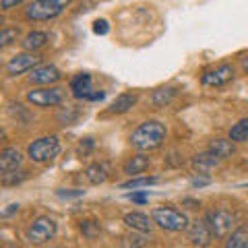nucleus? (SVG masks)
<instances>
[{
    "label": "nucleus",
    "instance_id": "nucleus-7",
    "mask_svg": "<svg viewBox=\"0 0 248 248\" xmlns=\"http://www.w3.org/2000/svg\"><path fill=\"white\" fill-rule=\"evenodd\" d=\"M64 93L58 87H52V89H33L27 93V99L33 106H56L62 102Z\"/></svg>",
    "mask_w": 248,
    "mask_h": 248
},
{
    "label": "nucleus",
    "instance_id": "nucleus-32",
    "mask_svg": "<svg viewBox=\"0 0 248 248\" xmlns=\"http://www.w3.org/2000/svg\"><path fill=\"white\" fill-rule=\"evenodd\" d=\"M244 66H246V68H248V58H246V60H244Z\"/></svg>",
    "mask_w": 248,
    "mask_h": 248
},
{
    "label": "nucleus",
    "instance_id": "nucleus-29",
    "mask_svg": "<svg viewBox=\"0 0 248 248\" xmlns=\"http://www.w3.org/2000/svg\"><path fill=\"white\" fill-rule=\"evenodd\" d=\"M19 4H21V0H4V2H2V9L9 11V9H13V6H19Z\"/></svg>",
    "mask_w": 248,
    "mask_h": 248
},
{
    "label": "nucleus",
    "instance_id": "nucleus-1",
    "mask_svg": "<svg viewBox=\"0 0 248 248\" xmlns=\"http://www.w3.org/2000/svg\"><path fill=\"white\" fill-rule=\"evenodd\" d=\"M166 139V126L161 122H145L141 124L133 137H130V143H133V147H137L139 151H151V149H157V147L164 143Z\"/></svg>",
    "mask_w": 248,
    "mask_h": 248
},
{
    "label": "nucleus",
    "instance_id": "nucleus-26",
    "mask_svg": "<svg viewBox=\"0 0 248 248\" xmlns=\"http://www.w3.org/2000/svg\"><path fill=\"white\" fill-rule=\"evenodd\" d=\"M15 37H17V29H2V33H0V46H9Z\"/></svg>",
    "mask_w": 248,
    "mask_h": 248
},
{
    "label": "nucleus",
    "instance_id": "nucleus-25",
    "mask_svg": "<svg viewBox=\"0 0 248 248\" xmlns=\"http://www.w3.org/2000/svg\"><path fill=\"white\" fill-rule=\"evenodd\" d=\"M81 230L85 232V236H87V238H95L99 232H102L99 223H95V221H83L81 223Z\"/></svg>",
    "mask_w": 248,
    "mask_h": 248
},
{
    "label": "nucleus",
    "instance_id": "nucleus-23",
    "mask_svg": "<svg viewBox=\"0 0 248 248\" xmlns=\"http://www.w3.org/2000/svg\"><path fill=\"white\" fill-rule=\"evenodd\" d=\"M176 93L178 91L174 87H161V89H157L153 93V104L155 106H166L176 97Z\"/></svg>",
    "mask_w": 248,
    "mask_h": 248
},
{
    "label": "nucleus",
    "instance_id": "nucleus-21",
    "mask_svg": "<svg viewBox=\"0 0 248 248\" xmlns=\"http://www.w3.org/2000/svg\"><path fill=\"white\" fill-rule=\"evenodd\" d=\"M230 139L236 143H242V141H248V118H242L238 124H234L230 130Z\"/></svg>",
    "mask_w": 248,
    "mask_h": 248
},
{
    "label": "nucleus",
    "instance_id": "nucleus-11",
    "mask_svg": "<svg viewBox=\"0 0 248 248\" xmlns=\"http://www.w3.org/2000/svg\"><path fill=\"white\" fill-rule=\"evenodd\" d=\"M33 83L37 85H50V83H56L60 79V71L56 66L52 64H44V66H35L31 71V77H29Z\"/></svg>",
    "mask_w": 248,
    "mask_h": 248
},
{
    "label": "nucleus",
    "instance_id": "nucleus-2",
    "mask_svg": "<svg viewBox=\"0 0 248 248\" xmlns=\"http://www.w3.org/2000/svg\"><path fill=\"white\" fill-rule=\"evenodd\" d=\"M153 221L161 226L164 230H170V232H182L188 226V219L182 211L178 209H172V207H157L153 209Z\"/></svg>",
    "mask_w": 248,
    "mask_h": 248
},
{
    "label": "nucleus",
    "instance_id": "nucleus-28",
    "mask_svg": "<svg viewBox=\"0 0 248 248\" xmlns=\"http://www.w3.org/2000/svg\"><path fill=\"white\" fill-rule=\"evenodd\" d=\"M128 199L135 201V203H147L149 201V192H130Z\"/></svg>",
    "mask_w": 248,
    "mask_h": 248
},
{
    "label": "nucleus",
    "instance_id": "nucleus-4",
    "mask_svg": "<svg viewBox=\"0 0 248 248\" xmlns=\"http://www.w3.org/2000/svg\"><path fill=\"white\" fill-rule=\"evenodd\" d=\"M64 6L66 2H62V0H37V2H31L27 6V17L33 21H48L60 15Z\"/></svg>",
    "mask_w": 248,
    "mask_h": 248
},
{
    "label": "nucleus",
    "instance_id": "nucleus-20",
    "mask_svg": "<svg viewBox=\"0 0 248 248\" xmlns=\"http://www.w3.org/2000/svg\"><path fill=\"white\" fill-rule=\"evenodd\" d=\"M226 248H248V230L240 228L228 238Z\"/></svg>",
    "mask_w": 248,
    "mask_h": 248
},
{
    "label": "nucleus",
    "instance_id": "nucleus-22",
    "mask_svg": "<svg viewBox=\"0 0 248 248\" xmlns=\"http://www.w3.org/2000/svg\"><path fill=\"white\" fill-rule=\"evenodd\" d=\"M85 176H87V180L91 184H102L108 174H106V168L104 166H99V164H91L87 170H85Z\"/></svg>",
    "mask_w": 248,
    "mask_h": 248
},
{
    "label": "nucleus",
    "instance_id": "nucleus-16",
    "mask_svg": "<svg viewBox=\"0 0 248 248\" xmlns=\"http://www.w3.org/2000/svg\"><path fill=\"white\" fill-rule=\"evenodd\" d=\"M217 164H219V157H215L213 153H201L192 159V166H195V170H199V174L211 172L213 168H217Z\"/></svg>",
    "mask_w": 248,
    "mask_h": 248
},
{
    "label": "nucleus",
    "instance_id": "nucleus-3",
    "mask_svg": "<svg viewBox=\"0 0 248 248\" xmlns=\"http://www.w3.org/2000/svg\"><path fill=\"white\" fill-rule=\"evenodd\" d=\"M58 153H60V143L56 137H42L29 145V157L37 161V164L52 161Z\"/></svg>",
    "mask_w": 248,
    "mask_h": 248
},
{
    "label": "nucleus",
    "instance_id": "nucleus-5",
    "mask_svg": "<svg viewBox=\"0 0 248 248\" xmlns=\"http://www.w3.org/2000/svg\"><path fill=\"white\" fill-rule=\"evenodd\" d=\"M56 234V221L50 219V217H37V219L31 221V226L27 230V236L29 240L33 244H44V242H48V240Z\"/></svg>",
    "mask_w": 248,
    "mask_h": 248
},
{
    "label": "nucleus",
    "instance_id": "nucleus-12",
    "mask_svg": "<svg viewBox=\"0 0 248 248\" xmlns=\"http://www.w3.org/2000/svg\"><path fill=\"white\" fill-rule=\"evenodd\" d=\"M21 151L19 149H13V147H9V149H4L2 153H0V170H2V174L6 176L9 172H13V170H17L21 166Z\"/></svg>",
    "mask_w": 248,
    "mask_h": 248
},
{
    "label": "nucleus",
    "instance_id": "nucleus-30",
    "mask_svg": "<svg viewBox=\"0 0 248 248\" xmlns=\"http://www.w3.org/2000/svg\"><path fill=\"white\" fill-rule=\"evenodd\" d=\"M209 184V178H192V186H205Z\"/></svg>",
    "mask_w": 248,
    "mask_h": 248
},
{
    "label": "nucleus",
    "instance_id": "nucleus-17",
    "mask_svg": "<svg viewBox=\"0 0 248 248\" xmlns=\"http://www.w3.org/2000/svg\"><path fill=\"white\" fill-rule=\"evenodd\" d=\"M137 104V95L135 93H122V95H118L112 102V108L110 110L114 112V114H122V112H126V110H130Z\"/></svg>",
    "mask_w": 248,
    "mask_h": 248
},
{
    "label": "nucleus",
    "instance_id": "nucleus-31",
    "mask_svg": "<svg viewBox=\"0 0 248 248\" xmlns=\"http://www.w3.org/2000/svg\"><path fill=\"white\" fill-rule=\"evenodd\" d=\"M4 248H19V246H13V244H9V246H4Z\"/></svg>",
    "mask_w": 248,
    "mask_h": 248
},
{
    "label": "nucleus",
    "instance_id": "nucleus-15",
    "mask_svg": "<svg viewBox=\"0 0 248 248\" xmlns=\"http://www.w3.org/2000/svg\"><path fill=\"white\" fill-rule=\"evenodd\" d=\"M124 223H126L128 228L137 230V232H151V219L147 215L139 213V211L126 213V217H124Z\"/></svg>",
    "mask_w": 248,
    "mask_h": 248
},
{
    "label": "nucleus",
    "instance_id": "nucleus-10",
    "mask_svg": "<svg viewBox=\"0 0 248 248\" xmlns=\"http://www.w3.org/2000/svg\"><path fill=\"white\" fill-rule=\"evenodd\" d=\"M188 238L192 240V244L195 246H207L209 242H211V238H213V232H211V228H209L207 221L197 219L188 230Z\"/></svg>",
    "mask_w": 248,
    "mask_h": 248
},
{
    "label": "nucleus",
    "instance_id": "nucleus-6",
    "mask_svg": "<svg viewBox=\"0 0 248 248\" xmlns=\"http://www.w3.org/2000/svg\"><path fill=\"white\" fill-rule=\"evenodd\" d=\"M205 221L209 223L213 236L223 238V236H228L232 232V226H234V215L228 213V211H223V209H213V211L207 213Z\"/></svg>",
    "mask_w": 248,
    "mask_h": 248
},
{
    "label": "nucleus",
    "instance_id": "nucleus-27",
    "mask_svg": "<svg viewBox=\"0 0 248 248\" xmlns=\"http://www.w3.org/2000/svg\"><path fill=\"white\" fill-rule=\"evenodd\" d=\"M108 29H110V27H108V21H104V19L93 23V31H95L97 35H106V33H108Z\"/></svg>",
    "mask_w": 248,
    "mask_h": 248
},
{
    "label": "nucleus",
    "instance_id": "nucleus-24",
    "mask_svg": "<svg viewBox=\"0 0 248 248\" xmlns=\"http://www.w3.org/2000/svg\"><path fill=\"white\" fill-rule=\"evenodd\" d=\"M157 182V178H133V180H128V182H124L122 184V188H139V186H149V184H155Z\"/></svg>",
    "mask_w": 248,
    "mask_h": 248
},
{
    "label": "nucleus",
    "instance_id": "nucleus-8",
    "mask_svg": "<svg viewBox=\"0 0 248 248\" xmlns=\"http://www.w3.org/2000/svg\"><path fill=\"white\" fill-rule=\"evenodd\" d=\"M40 62V56H35V54H19V56L11 58V62L6 64V73H9L11 77L15 75H21L25 71H33V66Z\"/></svg>",
    "mask_w": 248,
    "mask_h": 248
},
{
    "label": "nucleus",
    "instance_id": "nucleus-19",
    "mask_svg": "<svg viewBox=\"0 0 248 248\" xmlns=\"http://www.w3.org/2000/svg\"><path fill=\"white\" fill-rule=\"evenodd\" d=\"M46 42H48V33H44V31H33V33H29L25 37L23 48L25 50H40L42 46H46Z\"/></svg>",
    "mask_w": 248,
    "mask_h": 248
},
{
    "label": "nucleus",
    "instance_id": "nucleus-13",
    "mask_svg": "<svg viewBox=\"0 0 248 248\" xmlns=\"http://www.w3.org/2000/svg\"><path fill=\"white\" fill-rule=\"evenodd\" d=\"M71 89L75 93V97H83V99H89L93 95V89H91V77L87 73H81L77 75L75 79L71 81Z\"/></svg>",
    "mask_w": 248,
    "mask_h": 248
},
{
    "label": "nucleus",
    "instance_id": "nucleus-18",
    "mask_svg": "<svg viewBox=\"0 0 248 248\" xmlns=\"http://www.w3.org/2000/svg\"><path fill=\"white\" fill-rule=\"evenodd\" d=\"M147 168H149V159L143 157V155H137V157L128 159L126 164H124V172L130 174V176L133 174H143Z\"/></svg>",
    "mask_w": 248,
    "mask_h": 248
},
{
    "label": "nucleus",
    "instance_id": "nucleus-9",
    "mask_svg": "<svg viewBox=\"0 0 248 248\" xmlns=\"http://www.w3.org/2000/svg\"><path fill=\"white\" fill-rule=\"evenodd\" d=\"M232 79H234V68H232L230 64H221V66L213 68V71H207L203 75V83L205 85H215V87L226 85Z\"/></svg>",
    "mask_w": 248,
    "mask_h": 248
},
{
    "label": "nucleus",
    "instance_id": "nucleus-14",
    "mask_svg": "<svg viewBox=\"0 0 248 248\" xmlns=\"http://www.w3.org/2000/svg\"><path fill=\"white\" fill-rule=\"evenodd\" d=\"M209 153H213L219 159H228L234 155V143L226 141V139H215V141L209 143Z\"/></svg>",
    "mask_w": 248,
    "mask_h": 248
}]
</instances>
